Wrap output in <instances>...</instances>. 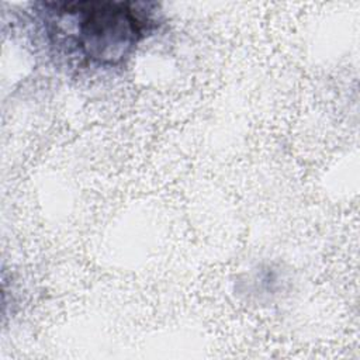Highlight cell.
Wrapping results in <instances>:
<instances>
[{"mask_svg": "<svg viewBox=\"0 0 360 360\" xmlns=\"http://www.w3.org/2000/svg\"><path fill=\"white\" fill-rule=\"evenodd\" d=\"M155 3L124 0L41 1L34 11L49 37L73 45L89 63L115 66L156 25Z\"/></svg>", "mask_w": 360, "mask_h": 360, "instance_id": "cell-1", "label": "cell"}]
</instances>
